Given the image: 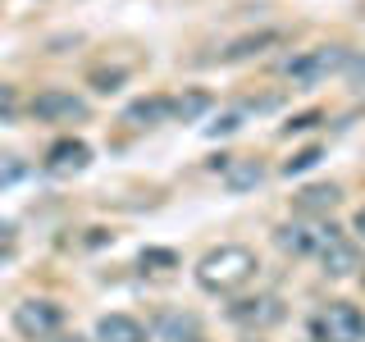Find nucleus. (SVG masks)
<instances>
[{
	"label": "nucleus",
	"mask_w": 365,
	"mask_h": 342,
	"mask_svg": "<svg viewBox=\"0 0 365 342\" xmlns=\"http://www.w3.org/2000/svg\"><path fill=\"white\" fill-rule=\"evenodd\" d=\"M338 197H342V192L334 187V182H315V187H306L302 197H297V210H306V214H311V210H334Z\"/></svg>",
	"instance_id": "9b49d317"
},
{
	"label": "nucleus",
	"mask_w": 365,
	"mask_h": 342,
	"mask_svg": "<svg viewBox=\"0 0 365 342\" xmlns=\"http://www.w3.org/2000/svg\"><path fill=\"white\" fill-rule=\"evenodd\" d=\"M237 128V114H224L220 123H210V133H233Z\"/></svg>",
	"instance_id": "aec40b11"
},
{
	"label": "nucleus",
	"mask_w": 365,
	"mask_h": 342,
	"mask_svg": "<svg viewBox=\"0 0 365 342\" xmlns=\"http://www.w3.org/2000/svg\"><path fill=\"white\" fill-rule=\"evenodd\" d=\"M356 233H365V205L356 210Z\"/></svg>",
	"instance_id": "412c9836"
},
{
	"label": "nucleus",
	"mask_w": 365,
	"mask_h": 342,
	"mask_svg": "<svg viewBox=\"0 0 365 342\" xmlns=\"http://www.w3.org/2000/svg\"><path fill=\"white\" fill-rule=\"evenodd\" d=\"M274 41H283L279 32H265V37H247V41H237L233 51H224V60H242V55H251V51H260V46H274Z\"/></svg>",
	"instance_id": "4468645a"
},
{
	"label": "nucleus",
	"mask_w": 365,
	"mask_h": 342,
	"mask_svg": "<svg viewBox=\"0 0 365 342\" xmlns=\"http://www.w3.org/2000/svg\"><path fill=\"white\" fill-rule=\"evenodd\" d=\"M87 165H91V146L78 142V137H64V142H55L51 151H46V174H55V178L83 174Z\"/></svg>",
	"instance_id": "6e6552de"
},
{
	"label": "nucleus",
	"mask_w": 365,
	"mask_h": 342,
	"mask_svg": "<svg viewBox=\"0 0 365 342\" xmlns=\"http://www.w3.org/2000/svg\"><path fill=\"white\" fill-rule=\"evenodd\" d=\"M251 279H256V251L242 247V242H224V247L205 251L197 260V283L215 296H228V292L247 288Z\"/></svg>",
	"instance_id": "f257e3e1"
},
{
	"label": "nucleus",
	"mask_w": 365,
	"mask_h": 342,
	"mask_svg": "<svg viewBox=\"0 0 365 342\" xmlns=\"http://www.w3.org/2000/svg\"><path fill=\"white\" fill-rule=\"evenodd\" d=\"M142 265H178V260H174V251H146Z\"/></svg>",
	"instance_id": "a211bd4d"
},
{
	"label": "nucleus",
	"mask_w": 365,
	"mask_h": 342,
	"mask_svg": "<svg viewBox=\"0 0 365 342\" xmlns=\"http://www.w3.org/2000/svg\"><path fill=\"white\" fill-rule=\"evenodd\" d=\"M228 319L233 324H242V328H269V324H279L283 319V301L279 296H242V301H233L228 306Z\"/></svg>",
	"instance_id": "0eeeda50"
},
{
	"label": "nucleus",
	"mask_w": 365,
	"mask_h": 342,
	"mask_svg": "<svg viewBox=\"0 0 365 342\" xmlns=\"http://www.w3.org/2000/svg\"><path fill=\"white\" fill-rule=\"evenodd\" d=\"M302 256H315L329 279H351V274L361 269V247L351 242L347 233H338L334 224H311L306 228Z\"/></svg>",
	"instance_id": "f03ea898"
},
{
	"label": "nucleus",
	"mask_w": 365,
	"mask_h": 342,
	"mask_svg": "<svg viewBox=\"0 0 365 342\" xmlns=\"http://www.w3.org/2000/svg\"><path fill=\"white\" fill-rule=\"evenodd\" d=\"M319 123V114H297L292 123H283V133H306V128H315Z\"/></svg>",
	"instance_id": "f3484780"
},
{
	"label": "nucleus",
	"mask_w": 365,
	"mask_h": 342,
	"mask_svg": "<svg viewBox=\"0 0 365 342\" xmlns=\"http://www.w3.org/2000/svg\"><path fill=\"white\" fill-rule=\"evenodd\" d=\"M9 247H14V224H0V260L9 256Z\"/></svg>",
	"instance_id": "6ab92c4d"
},
{
	"label": "nucleus",
	"mask_w": 365,
	"mask_h": 342,
	"mask_svg": "<svg viewBox=\"0 0 365 342\" xmlns=\"http://www.w3.org/2000/svg\"><path fill=\"white\" fill-rule=\"evenodd\" d=\"M19 100H14V87H0V119H14Z\"/></svg>",
	"instance_id": "dca6fc26"
},
{
	"label": "nucleus",
	"mask_w": 365,
	"mask_h": 342,
	"mask_svg": "<svg viewBox=\"0 0 365 342\" xmlns=\"http://www.w3.org/2000/svg\"><path fill=\"white\" fill-rule=\"evenodd\" d=\"M315 160H319V146H311V151H302V155H292V160H288V165H283V174H288V178H292V174H302V169H311V165H315Z\"/></svg>",
	"instance_id": "2eb2a0df"
},
{
	"label": "nucleus",
	"mask_w": 365,
	"mask_h": 342,
	"mask_svg": "<svg viewBox=\"0 0 365 342\" xmlns=\"http://www.w3.org/2000/svg\"><path fill=\"white\" fill-rule=\"evenodd\" d=\"M169 105H174L169 96H142V100L128 105V123H133V128H151V123L169 119Z\"/></svg>",
	"instance_id": "9d476101"
},
{
	"label": "nucleus",
	"mask_w": 365,
	"mask_h": 342,
	"mask_svg": "<svg viewBox=\"0 0 365 342\" xmlns=\"http://www.w3.org/2000/svg\"><path fill=\"white\" fill-rule=\"evenodd\" d=\"M64 324V306L51 301V296H28V301L14 306V328L28 342H51Z\"/></svg>",
	"instance_id": "20e7f679"
},
{
	"label": "nucleus",
	"mask_w": 365,
	"mask_h": 342,
	"mask_svg": "<svg viewBox=\"0 0 365 342\" xmlns=\"http://www.w3.org/2000/svg\"><path fill=\"white\" fill-rule=\"evenodd\" d=\"M96 338L101 342H146V328L133 315H106L96 324Z\"/></svg>",
	"instance_id": "1a4fd4ad"
},
{
	"label": "nucleus",
	"mask_w": 365,
	"mask_h": 342,
	"mask_svg": "<svg viewBox=\"0 0 365 342\" xmlns=\"http://www.w3.org/2000/svg\"><path fill=\"white\" fill-rule=\"evenodd\" d=\"M342 64H347L342 46H315V51H302L297 60H288V78H292V87H315L329 73H338Z\"/></svg>",
	"instance_id": "39448f33"
},
{
	"label": "nucleus",
	"mask_w": 365,
	"mask_h": 342,
	"mask_svg": "<svg viewBox=\"0 0 365 342\" xmlns=\"http://www.w3.org/2000/svg\"><path fill=\"white\" fill-rule=\"evenodd\" d=\"M260 174H265V169H260V160H237V165L228 169V187H233V192H242V187H256V182H260Z\"/></svg>",
	"instance_id": "ddd939ff"
},
{
	"label": "nucleus",
	"mask_w": 365,
	"mask_h": 342,
	"mask_svg": "<svg viewBox=\"0 0 365 342\" xmlns=\"http://www.w3.org/2000/svg\"><path fill=\"white\" fill-rule=\"evenodd\" d=\"M205 110H210V96H205V91H187V96H174V105H169V114H174L178 123H197Z\"/></svg>",
	"instance_id": "f8f14e48"
},
{
	"label": "nucleus",
	"mask_w": 365,
	"mask_h": 342,
	"mask_svg": "<svg viewBox=\"0 0 365 342\" xmlns=\"http://www.w3.org/2000/svg\"><path fill=\"white\" fill-rule=\"evenodd\" d=\"M28 110L37 114V119H46V123H78V119H87V100L73 96V91H60V87L37 91Z\"/></svg>",
	"instance_id": "423d86ee"
},
{
	"label": "nucleus",
	"mask_w": 365,
	"mask_h": 342,
	"mask_svg": "<svg viewBox=\"0 0 365 342\" xmlns=\"http://www.w3.org/2000/svg\"><path fill=\"white\" fill-rule=\"evenodd\" d=\"M55 342H87V338H78V333H64V338H55Z\"/></svg>",
	"instance_id": "4be33fe9"
},
{
	"label": "nucleus",
	"mask_w": 365,
	"mask_h": 342,
	"mask_svg": "<svg viewBox=\"0 0 365 342\" xmlns=\"http://www.w3.org/2000/svg\"><path fill=\"white\" fill-rule=\"evenodd\" d=\"M315 342H365V315L351 301H329L311 315Z\"/></svg>",
	"instance_id": "7ed1b4c3"
}]
</instances>
